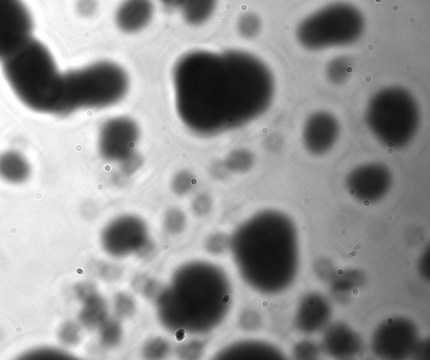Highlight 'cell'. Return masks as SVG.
<instances>
[{"instance_id": "cell-8", "label": "cell", "mask_w": 430, "mask_h": 360, "mask_svg": "<svg viewBox=\"0 0 430 360\" xmlns=\"http://www.w3.org/2000/svg\"><path fill=\"white\" fill-rule=\"evenodd\" d=\"M341 126L336 116L317 111L309 116L302 127V144L313 155H324L333 149L340 137Z\"/></svg>"}, {"instance_id": "cell-11", "label": "cell", "mask_w": 430, "mask_h": 360, "mask_svg": "<svg viewBox=\"0 0 430 360\" xmlns=\"http://www.w3.org/2000/svg\"><path fill=\"white\" fill-rule=\"evenodd\" d=\"M31 175L28 160L19 152L7 151L0 154V179L12 185L25 183Z\"/></svg>"}, {"instance_id": "cell-3", "label": "cell", "mask_w": 430, "mask_h": 360, "mask_svg": "<svg viewBox=\"0 0 430 360\" xmlns=\"http://www.w3.org/2000/svg\"><path fill=\"white\" fill-rule=\"evenodd\" d=\"M64 74L62 116L113 106L121 102L130 89L128 74L113 62H95Z\"/></svg>"}, {"instance_id": "cell-5", "label": "cell", "mask_w": 430, "mask_h": 360, "mask_svg": "<svg viewBox=\"0 0 430 360\" xmlns=\"http://www.w3.org/2000/svg\"><path fill=\"white\" fill-rule=\"evenodd\" d=\"M366 29L365 16L347 2L329 3L307 16L298 24L296 38L310 51L352 45L361 38Z\"/></svg>"}, {"instance_id": "cell-16", "label": "cell", "mask_w": 430, "mask_h": 360, "mask_svg": "<svg viewBox=\"0 0 430 360\" xmlns=\"http://www.w3.org/2000/svg\"><path fill=\"white\" fill-rule=\"evenodd\" d=\"M163 2H166L167 3H178V0H162Z\"/></svg>"}, {"instance_id": "cell-6", "label": "cell", "mask_w": 430, "mask_h": 360, "mask_svg": "<svg viewBox=\"0 0 430 360\" xmlns=\"http://www.w3.org/2000/svg\"><path fill=\"white\" fill-rule=\"evenodd\" d=\"M33 15L22 0H0V61L33 38Z\"/></svg>"}, {"instance_id": "cell-12", "label": "cell", "mask_w": 430, "mask_h": 360, "mask_svg": "<svg viewBox=\"0 0 430 360\" xmlns=\"http://www.w3.org/2000/svg\"><path fill=\"white\" fill-rule=\"evenodd\" d=\"M183 22L192 27L205 25L217 10L218 0H178Z\"/></svg>"}, {"instance_id": "cell-2", "label": "cell", "mask_w": 430, "mask_h": 360, "mask_svg": "<svg viewBox=\"0 0 430 360\" xmlns=\"http://www.w3.org/2000/svg\"><path fill=\"white\" fill-rule=\"evenodd\" d=\"M0 62L8 84L24 105L37 113L62 116L65 74L42 42L33 37Z\"/></svg>"}, {"instance_id": "cell-13", "label": "cell", "mask_w": 430, "mask_h": 360, "mask_svg": "<svg viewBox=\"0 0 430 360\" xmlns=\"http://www.w3.org/2000/svg\"><path fill=\"white\" fill-rule=\"evenodd\" d=\"M352 71V62L345 55H338L329 60L325 67L326 78L334 85L344 84L349 79Z\"/></svg>"}, {"instance_id": "cell-14", "label": "cell", "mask_w": 430, "mask_h": 360, "mask_svg": "<svg viewBox=\"0 0 430 360\" xmlns=\"http://www.w3.org/2000/svg\"><path fill=\"white\" fill-rule=\"evenodd\" d=\"M262 29V21L257 14L246 12L239 16L237 22L238 34L246 40L257 38Z\"/></svg>"}, {"instance_id": "cell-15", "label": "cell", "mask_w": 430, "mask_h": 360, "mask_svg": "<svg viewBox=\"0 0 430 360\" xmlns=\"http://www.w3.org/2000/svg\"><path fill=\"white\" fill-rule=\"evenodd\" d=\"M253 155L246 150H236L230 152L226 160L227 166L234 171H246L252 166Z\"/></svg>"}, {"instance_id": "cell-7", "label": "cell", "mask_w": 430, "mask_h": 360, "mask_svg": "<svg viewBox=\"0 0 430 360\" xmlns=\"http://www.w3.org/2000/svg\"><path fill=\"white\" fill-rule=\"evenodd\" d=\"M140 130L133 119L115 117L107 120L98 135V151L103 158L125 162L135 154Z\"/></svg>"}, {"instance_id": "cell-4", "label": "cell", "mask_w": 430, "mask_h": 360, "mask_svg": "<svg viewBox=\"0 0 430 360\" xmlns=\"http://www.w3.org/2000/svg\"><path fill=\"white\" fill-rule=\"evenodd\" d=\"M366 126L378 142L394 150L409 145L419 131V103L408 89L390 86L378 91L366 108Z\"/></svg>"}, {"instance_id": "cell-1", "label": "cell", "mask_w": 430, "mask_h": 360, "mask_svg": "<svg viewBox=\"0 0 430 360\" xmlns=\"http://www.w3.org/2000/svg\"><path fill=\"white\" fill-rule=\"evenodd\" d=\"M172 77L179 118L189 130L206 137L260 118L276 91L269 67L241 50L189 51L175 63Z\"/></svg>"}, {"instance_id": "cell-9", "label": "cell", "mask_w": 430, "mask_h": 360, "mask_svg": "<svg viewBox=\"0 0 430 360\" xmlns=\"http://www.w3.org/2000/svg\"><path fill=\"white\" fill-rule=\"evenodd\" d=\"M391 181V173L387 166L372 162L356 167L349 175L347 184L350 193L358 199L371 203L384 197Z\"/></svg>"}, {"instance_id": "cell-10", "label": "cell", "mask_w": 430, "mask_h": 360, "mask_svg": "<svg viewBox=\"0 0 430 360\" xmlns=\"http://www.w3.org/2000/svg\"><path fill=\"white\" fill-rule=\"evenodd\" d=\"M153 0H123L114 13V24L122 33L137 34L150 25L154 18Z\"/></svg>"}]
</instances>
